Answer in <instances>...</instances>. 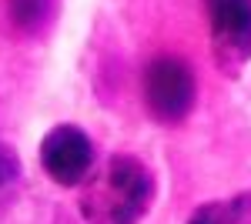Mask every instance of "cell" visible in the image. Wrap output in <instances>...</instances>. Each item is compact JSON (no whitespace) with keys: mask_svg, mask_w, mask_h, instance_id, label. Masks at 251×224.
<instances>
[{"mask_svg":"<svg viewBox=\"0 0 251 224\" xmlns=\"http://www.w3.org/2000/svg\"><path fill=\"white\" fill-rule=\"evenodd\" d=\"M157 201V177L137 154H111L80 184L84 224H141Z\"/></svg>","mask_w":251,"mask_h":224,"instance_id":"obj_1","label":"cell"},{"mask_svg":"<svg viewBox=\"0 0 251 224\" xmlns=\"http://www.w3.org/2000/svg\"><path fill=\"white\" fill-rule=\"evenodd\" d=\"M141 100L151 121L174 127L188 121L198 100V77L194 67L177 54H157L148 60L141 74Z\"/></svg>","mask_w":251,"mask_h":224,"instance_id":"obj_2","label":"cell"},{"mask_svg":"<svg viewBox=\"0 0 251 224\" xmlns=\"http://www.w3.org/2000/svg\"><path fill=\"white\" fill-rule=\"evenodd\" d=\"M204 10L214 67L238 80L251 64V0H204Z\"/></svg>","mask_w":251,"mask_h":224,"instance_id":"obj_3","label":"cell"},{"mask_svg":"<svg viewBox=\"0 0 251 224\" xmlns=\"http://www.w3.org/2000/svg\"><path fill=\"white\" fill-rule=\"evenodd\" d=\"M40 168L57 187H80L97 168L94 137L80 124H54L40 137Z\"/></svg>","mask_w":251,"mask_h":224,"instance_id":"obj_4","label":"cell"},{"mask_svg":"<svg viewBox=\"0 0 251 224\" xmlns=\"http://www.w3.org/2000/svg\"><path fill=\"white\" fill-rule=\"evenodd\" d=\"M184 224H251V191H238L231 198L204 201L188 214Z\"/></svg>","mask_w":251,"mask_h":224,"instance_id":"obj_5","label":"cell"},{"mask_svg":"<svg viewBox=\"0 0 251 224\" xmlns=\"http://www.w3.org/2000/svg\"><path fill=\"white\" fill-rule=\"evenodd\" d=\"M3 14L17 37H37L50 27L54 0H3Z\"/></svg>","mask_w":251,"mask_h":224,"instance_id":"obj_6","label":"cell"},{"mask_svg":"<svg viewBox=\"0 0 251 224\" xmlns=\"http://www.w3.org/2000/svg\"><path fill=\"white\" fill-rule=\"evenodd\" d=\"M20 177H24V164H20V154L10 144L0 141V201L10 198L20 187Z\"/></svg>","mask_w":251,"mask_h":224,"instance_id":"obj_7","label":"cell"}]
</instances>
